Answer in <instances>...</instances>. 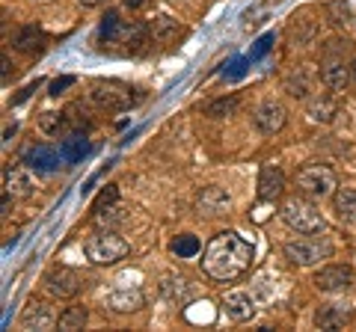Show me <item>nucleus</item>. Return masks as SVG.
<instances>
[{
    "label": "nucleus",
    "mask_w": 356,
    "mask_h": 332,
    "mask_svg": "<svg viewBox=\"0 0 356 332\" xmlns=\"http://www.w3.org/2000/svg\"><path fill=\"white\" fill-rule=\"evenodd\" d=\"M336 113H339V107H336V101H332L330 95H315V98H309V119H312V122L330 125V122L336 119Z\"/></svg>",
    "instance_id": "obj_23"
},
{
    "label": "nucleus",
    "mask_w": 356,
    "mask_h": 332,
    "mask_svg": "<svg viewBox=\"0 0 356 332\" xmlns=\"http://www.w3.org/2000/svg\"><path fill=\"white\" fill-rule=\"evenodd\" d=\"M143 3H146V0H125V6H128V9H140Z\"/></svg>",
    "instance_id": "obj_34"
},
{
    "label": "nucleus",
    "mask_w": 356,
    "mask_h": 332,
    "mask_svg": "<svg viewBox=\"0 0 356 332\" xmlns=\"http://www.w3.org/2000/svg\"><path fill=\"white\" fill-rule=\"evenodd\" d=\"M27 160H30L33 169H39V172H51V169H54V163H57V154H54L51 149L39 146V149H33V151L27 154Z\"/></svg>",
    "instance_id": "obj_29"
},
{
    "label": "nucleus",
    "mask_w": 356,
    "mask_h": 332,
    "mask_svg": "<svg viewBox=\"0 0 356 332\" xmlns=\"http://www.w3.org/2000/svg\"><path fill=\"white\" fill-rule=\"evenodd\" d=\"M350 74H353V83H356V60L350 63Z\"/></svg>",
    "instance_id": "obj_36"
},
{
    "label": "nucleus",
    "mask_w": 356,
    "mask_h": 332,
    "mask_svg": "<svg viewBox=\"0 0 356 332\" xmlns=\"http://www.w3.org/2000/svg\"><path fill=\"white\" fill-rule=\"evenodd\" d=\"M282 86H285V92L291 98H303V101L312 98V74L306 69H291L285 74Z\"/></svg>",
    "instance_id": "obj_21"
},
{
    "label": "nucleus",
    "mask_w": 356,
    "mask_h": 332,
    "mask_svg": "<svg viewBox=\"0 0 356 332\" xmlns=\"http://www.w3.org/2000/svg\"><path fill=\"white\" fill-rule=\"evenodd\" d=\"M280 217H282V223L288 229L297 231V235H321V231L327 229L324 214H321L318 208L309 202V199H300V196L285 199Z\"/></svg>",
    "instance_id": "obj_2"
},
{
    "label": "nucleus",
    "mask_w": 356,
    "mask_h": 332,
    "mask_svg": "<svg viewBox=\"0 0 356 332\" xmlns=\"http://www.w3.org/2000/svg\"><path fill=\"white\" fill-rule=\"evenodd\" d=\"M252 122H255V128H259L261 134L273 137V134H280V131L288 125V110H285L280 101L267 98V101H261L259 107H255Z\"/></svg>",
    "instance_id": "obj_10"
},
{
    "label": "nucleus",
    "mask_w": 356,
    "mask_h": 332,
    "mask_svg": "<svg viewBox=\"0 0 356 332\" xmlns=\"http://www.w3.org/2000/svg\"><path fill=\"white\" fill-rule=\"evenodd\" d=\"M86 320H89L86 306H69V308H65V312L60 315L57 326L65 329V332H74V329H83V326H86Z\"/></svg>",
    "instance_id": "obj_26"
},
{
    "label": "nucleus",
    "mask_w": 356,
    "mask_h": 332,
    "mask_svg": "<svg viewBox=\"0 0 356 332\" xmlns=\"http://www.w3.org/2000/svg\"><path fill=\"white\" fill-rule=\"evenodd\" d=\"M60 317H54L51 306L33 300L24 312H21V329H54Z\"/></svg>",
    "instance_id": "obj_18"
},
{
    "label": "nucleus",
    "mask_w": 356,
    "mask_h": 332,
    "mask_svg": "<svg viewBox=\"0 0 356 332\" xmlns=\"http://www.w3.org/2000/svg\"><path fill=\"white\" fill-rule=\"evenodd\" d=\"M161 294L166 303L172 306H187L196 297V288L184 279V276H175V273H166L163 282H161Z\"/></svg>",
    "instance_id": "obj_14"
},
{
    "label": "nucleus",
    "mask_w": 356,
    "mask_h": 332,
    "mask_svg": "<svg viewBox=\"0 0 356 332\" xmlns=\"http://www.w3.org/2000/svg\"><path fill=\"white\" fill-rule=\"evenodd\" d=\"M3 190L13 199H27V196H33V190H36V184H33L30 172L24 169V166L13 163V166L3 169Z\"/></svg>",
    "instance_id": "obj_13"
},
{
    "label": "nucleus",
    "mask_w": 356,
    "mask_h": 332,
    "mask_svg": "<svg viewBox=\"0 0 356 332\" xmlns=\"http://www.w3.org/2000/svg\"><path fill=\"white\" fill-rule=\"evenodd\" d=\"M196 249H199V240L193 235H184V238H178L172 243V252H178V256H184V258H191Z\"/></svg>",
    "instance_id": "obj_31"
},
{
    "label": "nucleus",
    "mask_w": 356,
    "mask_h": 332,
    "mask_svg": "<svg viewBox=\"0 0 356 332\" xmlns=\"http://www.w3.org/2000/svg\"><path fill=\"white\" fill-rule=\"evenodd\" d=\"M241 107V98L238 95H226V98H214V101L205 104V116L208 119H229L235 116Z\"/></svg>",
    "instance_id": "obj_24"
},
{
    "label": "nucleus",
    "mask_w": 356,
    "mask_h": 332,
    "mask_svg": "<svg viewBox=\"0 0 356 332\" xmlns=\"http://www.w3.org/2000/svg\"><path fill=\"white\" fill-rule=\"evenodd\" d=\"M44 45H48V36H44V33L36 24L21 27L15 36H13V48L21 51V53H27V57H36V53H42Z\"/></svg>",
    "instance_id": "obj_17"
},
{
    "label": "nucleus",
    "mask_w": 356,
    "mask_h": 332,
    "mask_svg": "<svg viewBox=\"0 0 356 332\" xmlns=\"http://www.w3.org/2000/svg\"><path fill=\"white\" fill-rule=\"evenodd\" d=\"M39 128L48 137H63L65 131H69V119H65V113H42L39 116Z\"/></svg>",
    "instance_id": "obj_27"
},
{
    "label": "nucleus",
    "mask_w": 356,
    "mask_h": 332,
    "mask_svg": "<svg viewBox=\"0 0 356 332\" xmlns=\"http://www.w3.org/2000/svg\"><path fill=\"white\" fill-rule=\"evenodd\" d=\"M327 15H330V21L336 27H344L350 21V6L344 3V0H332V3L327 6Z\"/></svg>",
    "instance_id": "obj_30"
},
{
    "label": "nucleus",
    "mask_w": 356,
    "mask_h": 332,
    "mask_svg": "<svg viewBox=\"0 0 356 332\" xmlns=\"http://www.w3.org/2000/svg\"><path fill=\"white\" fill-rule=\"evenodd\" d=\"M128 252H131L128 240L119 238L113 229H102L98 235H89L83 240V256L92 264H98V267H107V264L122 261Z\"/></svg>",
    "instance_id": "obj_3"
},
{
    "label": "nucleus",
    "mask_w": 356,
    "mask_h": 332,
    "mask_svg": "<svg viewBox=\"0 0 356 332\" xmlns=\"http://www.w3.org/2000/svg\"><path fill=\"white\" fill-rule=\"evenodd\" d=\"M104 0H81V6H102Z\"/></svg>",
    "instance_id": "obj_35"
},
{
    "label": "nucleus",
    "mask_w": 356,
    "mask_h": 332,
    "mask_svg": "<svg viewBox=\"0 0 356 332\" xmlns=\"http://www.w3.org/2000/svg\"><path fill=\"white\" fill-rule=\"evenodd\" d=\"M344 320H348V315L339 312L336 306H324V308H321V312L315 315V326H318V329H339Z\"/></svg>",
    "instance_id": "obj_28"
},
{
    "label": "nucleus",
    "mask_w": 356,
    "mask_h": 332,
    "mask_svg": "<svg viewBox=\"0 0 356 332\" xmlns=\"http://www.w3.org/2000/svg\"><path fill=\"white\" fill-rule=\"evenodd\" d=\"M321 81H324L332 92H341L344 86L353 81L350 65H344V60H327L324 65H321Z\"/></svg>",
    "instance_id": "obj_19"
},
{
    "label": "nucleus",
    "mask_w": 356,
    "mask_h": 332,
    "mask_svg": "<svg viewBox=\"0 0 356 332\" xmlns=\"http://www.w3.org/2000/svg\"><path fill=\"white\" fill-rule=\"evenodd\" d=\"M9 72H13V63H9V57L3 53V83L9 81Z\"/></svg>",
    "instance_id": "obj_33"
},
{
    "label": "nucleus",
    "mask_w": 356,
    "mask_h": 332,
    "mask_svg": "<svg viewBox=\"0 0 356 332\" xmlns=\"http://www.w3.org/2000/svg\"><path fill=\"white\" fill-rule=\"evenodd\" d=\"M332 208H336L339 219L356 223V187H339V190L332 193Z\"/></svg>",
    "instance_id": "obj_22"
},
{
    "label": "nucleus",
    "mask_w": 356,
    "mask_h": 332,
    "mask_svg": "<svg viewBox=\"0 0 356 332\" xmlns=\"http://www.w3.org/2000/svg\"><path fill=\"white\" fill-rule=\"evenodd\" d=\"M89 98L107 110V113H122V110H131L134 107V90L128 83H122V81H113V77H102V81H92V86H89Z\"/></svg>",
    "instance_id": "obj_5"
},
{
    "label": "nucleus",
    "mask_w": 356,
    "mask_h": 332,
    "mask_svg": "<svg viewBox=\"0 0 356 332\" xmlns=\"http://www.w3.org/2000/svg\"><path fill=\"white\" fill-rule=\"evenodd\" d=\"M125 205L119 202V193H116V187H110V190H104L102 196H98V202L92 208V219H95V226L98 229H119L122 223H125Z\"/></svg>",
    "instance_id": "obj_8"
},
{
    "label": "nucleus",
    "mask_w": 356,
    "mask_h": 332,
    "mask_svg": "<svg viewBox=\"0 0 356 332\" xmlns=\"http://www.w3.org/2000/svg\"><path fill=\"white\" fill-rule=\"evenodd\" d=\"M282 256L297 264V267H315L324 258H332V243L330 240H318V238H300V240H288L282 247Z\"/></svg>",
    "instance_id": "obj_6"
},
{
    "label": "nucleus",
    "mask_w": 356,
    "mask_h": 332,
    "mask_svg": "<svg viewBox=\"0 0 356 332\" xmlns=\"http://www.w3.org/2000/svg\"><path fill=\"white\" fill-rule=\"evenodd\" d=\"M315 288L324 294H341L348 291V288L356 285V273L353 267H348V264H327V267H321L315 273Z\"/></svg>",
    "instance_id": "obj_9"
},
{
    "label": "nucleus",
    "mask_w": 356,
    "mask_h": 332,
    "mask_svg": "<svg viewBox=\"0 0 356 332\" xmlns=\"http://www.w3.org/2000/svg\"><path fill=\"white\" fill-rule=\"evenodd\" d=\"M44 291L51 297H57V300H72V297L81 291V276L72 267H54L44 276Z\"/></svg>",
    "instance_id": "obj_12"
},
{
    "label": "nucleus",
    "mask_w": 356,
    "mask_h": 332,
    "mask_svg": "<svg viewBox=\"0 0 356 332\" xmlns=\"http://www.w3.org/2000/svg\"><path fill=\"white\" fill-rule=\"evenodd\" d=\"M222 308H226V315L232 320H238V324H243V320H252L255 317V297L250 291H229L226 297H222Z\"/></svg>",
    "instance_id": "obj_15"
},
{
    "label": "nucleus",
    "mask_w": 356,
    "mask_h": 332,
    "mask_svg": "<svg viewBox=\"0 0 356 332\" xmlns=\"http://www.w3.org/2000/svg\"><path fill=\"white\" fill-rule=\"evenodd\" d=\"M178 33H181V27H178V21L170 18V15H161V18H154L149 24V36L154 42H170V39L178 36Z\"/></svg>",
    "instance_id": "obj_25"
},
{
    "label": "nucleus",
    "mask_w": 356,
    "mask_h": 332,
    "mask_svg": "<svg viewBox=\"0 0 356 332\" xmlns=\"http://www.w3.org/2000/svg\"><path fill=\"white\" fill-rule=\"evenodd\" d=\"M65 86H72V77H63V81H54V83H51V95H60V90H65Z\"/></svg>",
    "instance_id": "obj_32"
},
{
    "label": "nucleus",
    "mask_w": 356,
    "mask_h": 332,
    "mask_svg": "<svg viewBox=\"0 0 356 332\" xmlns=\"http://www.w3.org/2000/svg\"><path fill=\"white\" fill-rule=\"evenodd\" d=\"M146 297H143L140 288H131V285H119V288H110L104 294V308L116 315H131V312H140Z\"/></svg>",
    "instance_id": "obj_11"
},
{
    "label": "nucleus",
    "mask_w": 356,
    "mask_h": 332,
    "mask_svg": "<svg viewBox=\"0 0 356 332\" xmlns=\"http://www.w3.org/2000/svg\"><path fill=\"white\" fill-rule=\"evenodd\" d=\"M149 39V24H140V21H122L116 13L104 15L102 24V42L107 45H125V51H140Z\"/></svg>",
    "instance_id": "obj_4"
},
{
    "label": "nucleus",
    "mask_w": 356,
    "mask_h": 332,
    "mask_svg": "<svg viewBox=\"0 0 356 332\" xmlns=\"http://www.w3.org/2000/svg\"><path fill=\"white\" fill-rule=\"evenodd\" d=\"M196 208H199V214H208V217L226 214L232 208V196L222 190V187H205V190L196 196Z\"/></svg>",
    "instance_id": "obj_16"
},
{
    "label": "nucleus",
    "mask_w": 356,
    "mask_h": 332,
    "mask_svg": "<svg viewBox=\"0 0 356 332\" xmlns=\"http://www.w3.org/2000/svg\"><path fill=\"white\" fill-rule=\"evenodd\" d=\"M297 187L312 199H327L339 190V181H336V172L330 166H306V169L297 172Z\"/></svg>",
    "instance_id": "obj_7"
},
{
    "label": "nucleus",
    "mask_w": 356,
    "mask_h": 332,
    "mask_svg": "<svg viewBox=\"0 0 356 332\" xmlns=\"http://www.w3.org/2000/svg\"><path fill=\"white\" fill-rule=\"evenodd\" d=\"M285 190V175L280 166H264L261 175H259V196L264 202H273V199H280Z\"/></svg>",
    "instance_id": "obj_20"
},
{
    "label": "nucleus",
    "mask_w": 356,
    "mask_h": 332,
    "mask_svg": "<svg viewBox=\"0 0 356 332\" xmlns=\"http://www.w3.org/2000/svg\"><path fill=\"white\" fill-rule=\"evenodd\" d=\"M252 261V243L241 238L238 231H220L208 240L202 252V270L214 282H235L238 276L250 270Z\"/></svg>",
    "instance_id": "obj_1"
}]
</instances>
